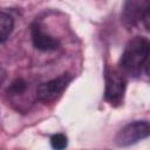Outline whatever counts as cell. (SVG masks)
<instances>
[{"label": "cell", "instance_id": "obj_2", "mask_svg": "<svg viewBox=\"0 0 150 150\" xmlns=\"http://www.w3.org/2000/svg\"><path fill=\"white\" fill-rule=\"evenodd\" d=\"M122 19L128 28H134L141 22L149 30L150 23V2L149 1H127L123 7Z\"/></svg>", "mask_w": 150, "mask_h": 150}, {"label": "cell", "instance_id": "obj_10", "mask_svg": "<svg viewBox=\"0 0 150 150\" xmlns=\"http://www.w3.org/2000/svg\"><path fill=\"white\" fill-rule=\"evenodd\" d=\"M5 80H6V70L0 66V86L5 82Z\"/></svg>", "mask_w": 150, "mask_h": 150}, {"label": "cell", "instance_id": "obj_8", "mask_svg": "<svg viewBox=\"0 0 150 150\" xmlns=\"http://www.w3.org/2000/svg\"><path fill=\"white\" fill-rule=\"evenodd\" d=\"M26 89H27V82L23 79L19 77L11 83V86L7 88V93H8V95L18 96V95L23 94L26 91Z\"/></svg>", "mask_w": 150, "mask_h": 150}, {"label": "cell", "instance_id": "obj_6", "mask_svg": "<svg viewBox=\"0 0 150 150\" xmlns=\"http://www.w3.org/2000/svg\"><path fill=\"white\" fill-rule=\"evenodd\" d=\"M32 40L36 49L42 52H52L59 48L60 42L50 34H48L39 22H34L30 27Z\"/></svg>", "mask_w": 150, "mask_h": 150}, {"label": "cell", "instance_id": "obj_4", "mask_svg": "<svg viewBox=\"0 0 150 150\" xmlns=\"http://www.w3.org/2000/svg\"><path fill=\"white\" fill-rule=\"evenodd\" d=\"M127 81L122 73L115 69H108L105 73L104 98L111 105H120L125 94Z\"/></svg>", "mask_w": 150, "mask_h": 150}, {"label": "cell", "instance_id": "obj_3", "mask_svg": "<svg viewBox=\"0 0 150 150\" xmlns=\"http://www.w3.org/2000/svg\"><path fill=\"white\" fill-rule=\"evenodd\" d=\"M150 134L148 121H135L124 125L115 136V143L118 146H130L146 138Z\"/></svg>", "mask_w": 150, "mask_h": 150}, {"label": "cell", "instance_id": "obj_5", "mask_svg": "<svg viewBox=\"0 0 150 150\" xmlns=\"http://www.w3.org/2000/svg\"><path fill=\"white\" fill-rule=\"evenodd\" d=\"M70 81H71V76L66 73V74H62L53 80L41 83L36 88L38 100L41 102H45V103H49V102L54 101L68 87Z\"/></svg>", "mask_w": 150, "mask_h": 150}, {"label": "cell", "instance_id": "obj_9", "mask_svg": "<svg viewBox=\"0 0 150 150\" xmlns=\"http://www.w3.org/2000/svg\"><path fill=\"white\" fill-rule=\"evenodd\" d=\"M50 145L54 150H64L68 145V138L63 134H54L50 137Z\"/></svg>", "mask_w": 150, "mask_h": 150}, {"label": "cell", "instance_id": "obj_1", "mask_svg": "<svg viewBox=\"0 0 150 150\" xmlns=\"http://www.w3.org/2000/svg\"><path fill=\"white\" fill-rule=\"evenodd\" d=\"M150 43L144 36L132 38L125 46L120 59V67L123 71L132 76H138L144 68L148 73Z\"/></svg>", "mask_w": 150, "mask_h": 150}, {"label": "cell", "instance_id": "obj_7", "mask_svg": "<svg viewBox=\"0 0 150 150\" xmlns=\"http://www.w3.org/2000/svg\"><path fill=\"white\" fill-rule=\"evenodd\" d=\"M13 28H14L13 18L8 13L0 11V42H4L9 38V35L13 32Z\"/></svg>", "mask_w": 150, "mask_h": 150}]
</instances>
